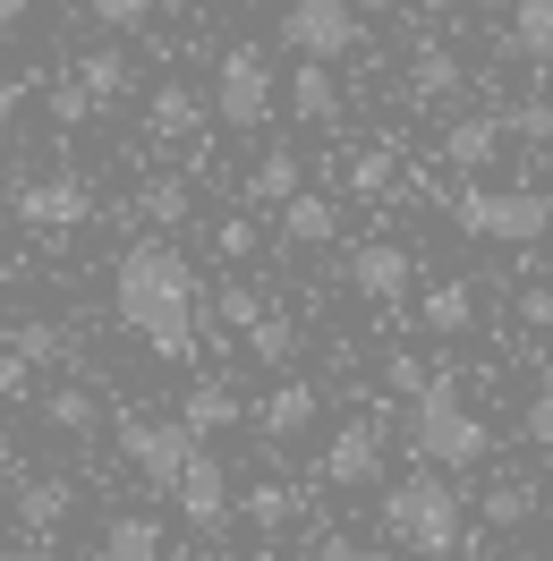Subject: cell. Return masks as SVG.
Wrapping results in <instances>:
<instances>
[{"label": "cell", "instance_id": "cell-31", "mask_svg": "<svg viewBox=\"0 0 553 561\" xmlns=\"http://www.w3.org/2000/svg\"><path fill=\"white\" fill-rule=\"evenodd\" d=\"M503 137L545 145V137H553V103H511V111H503Z\"/></svg>", "mask_w": 553, "mask_h": 561}, {"label": "cell", "instance_id": "cell-14", "mask_svg": "<svg viewBox=\"0 0 553 561\" xmlns=\"http://www.w3.org/2000/svg\"><path fill=\"white\" fill-rule=\"evenodd\" d=\"M69 94H77L86 111L120 103V94H128V51H120V43H103V51H86V60H77V77H69Z\"/></svg>", "mask_w": 553, "mask_h": 561}, {"label": "cell", "instance_id": "cell-25", "mask_svg": "<svg viewBox=\"0 0 553 561\" xmlns=\"http://www.w3.org/2000/svg\"><path fill=\"white\" fill-rule=\"evenodd\" d=\"M247 350H256V366H290V357H298V323L290 316H256L247 323Z\"/></svg>", "mask_w": 553, "mask_h": 561}, {"label": "cell", "instance_id": "cell-16", "mask_svg": "<svg viewBox=\"0 0 553 561\" xmlns=\"http://www.w3.org/2000/svg\"><path fill=\"white\" fill-rule=\"evenodd\" d=\"M290 119H307V128L341 119V85H332L324 60H298V69H290Z\"/></svg>", "mask_w": 553, "mask_h": 561}, {"label": "cell", "instance_id": "cell-5", "mask_svg": "<svg viewBox=\"0 0 553 561\" xmlns=\"http://www.w3.org/2000/svg\"><path fill=\"white\" fill-rule=\"evenodd\" d=\"M273 60H264V51H256V43H239V51H222V69H213V119H222V128H264V119H273Z\"/></svg>", "mask_w": 553, "mask_h": 561}, {"label": "cell", "instance_id": "cell-7", "mask_svg": "<svg viewBox=\"0 0 553 561\" xmlns=\"http://www.w3.org/2000/svg\"><path fill=\"white\" fill-rule=\"evenodd\" d=\"M120 451H128V468H137L154 493H171L179 468H188V451H196V434H188L179 417H128L120 425Z\"/></svg>", "mask_w": 553, "mask_h": 561}, {"label": "cell", "instance_id": "cell-29", "mask_svg": "<svg viewBox=\"0 0 553 561\" xmlns=\"http://www.w3.org/2000/svg\"><path fill=\"white\" fill-rule=\"evenodd\" d=\"M179 213H188V179H145V221L171 230Z\"/></svg>", "mask_w": 553, "mask_h": 561}, {"label": "cell", "instance_id": "cell-21", "mask_svg": "<svg viewBox=\"0 0 553 561\" xmlns=\"http://www.w3.org/2000/svg\"><path fill=\"white\" fill-rule=\"evenodd\" d=\"M409 94L417 103H451V94H460V60H451L435 35L417 43V60H409Z\"/></svg>", "mask_w": 553, "mask_h": 561}, {"label": "cell", "instance_id": "cell-32", "mask_svg": "<svg viewBox=\"0 0 553 561\" xmlns=\"http://www.w3.org/2000/svg\"><path fill=\"white\" fill-rule=\"evenodd\" d=\"M213 316H222V323H239V332H247V323L264 316V298H256V289H247V280H230V289H222V298H213Z\"/></svg>", "mask_w": 553, "mask_h": 561}, {"label": "cell", "instance_id": "cell-34", "mask_svg": "<svg viewBox=\"0 0 553 561\" xmlns=\"http://www.w3.org/2000/svg\"><path fill=\"white\" fill-rule=\"evenodd\" d=\"M349 187H358V196H383V187H392V153H358V162H349Z\"/></svg>", "mask_w": 553, "mask_h": 561}, {"label": "cell", "instance_id": "cell-17", "mask_svg": "<svg viewBox=\"0 0 553 561\" xmlns=\"http://www.w3.org/2000/svg\"><path fill=\"white\" fill-rule=\"evenodd\" d=\"M145 128H154L162 145L196 137V128H205V94H188V85H154V103H145Z\"/></svg>", "mask_w": 553, "mask_h": 561}, {"label": "cell", "instance_id": "cell-35", "mask_svg": "<svg viewBox=\"0 0 553 561\" xmlns=\"http://www.w3.org/2000/svg\"><path fill=\"white\" fill-rule=\"evenodd\" d=\"M290 511H298V502H290L281 485H256V493H247V519H256V527H281Z\"/></svg>", "mask_w": 553, "mask_h": 561}, {"label": "cell", "instance_id": "cell-23", "mask_svg": "<svg viewBox=\"0 0 553 561\" xmlns=\"http://www.w3.org/2000/svg\"><path fill=\"white\" fill-rule=\"evenodd\" d=\"M503 51H511V60H545V51H553V0H519Z\"/></svg>", "mask_w": 553, "mask_h": 561}, {"label": "cell", "instance_id": "cell-15", "mask_svg": "<svg viewBox=\"0 0 553 561\" xmlns=\"http://www.w3.org/2000/svg\"><path fill=\"white\" fill-rule=\"evenodd\" d=\"M94 561H162V519H154V511H120V519L103 527Z\"/></svg>", "mask_w": 553, "mask_h": 561}, {"label": "cell", "instance_id": "cell-20", "mask_svg": "<svg viewBox=\"0 0 553 561\" xmlns=\"http://www.w3.org/2000/svg\"><path fill=\"white\" fill-rule=\"evenodd\" d=\"M179 425H188L196 443H205V434H222V425H239V391H230V383H188Z\"/></svg>", "mask_w": 553, "mask_h": 561}, {"label": "cell", "instance_id": "cell-3", "mask_svg": "<svg viewBox=\"0 0 553 561\" xmlns=\"http://www.w3.org/2000/svg\"><path fill=\"white\" fill-rule=\"evenodd\" d=\"M409 451H417V468H477L485 451H494V434H485V417L460 400V383L451 375H435V383L409 400Z\"/></svg>", "mask_w": 553, "mask_h": 561}, {"label": "cell", "instance_id": "cell-27", "mask_svg": "<svg viewBox=\"0 0 553 561\" xmlns=\"http://www.w3.org/2000/svg\"><path fill=\"white\" fill-rule=\"evenodd\" d=\"M9 357H18V366H60V357H69V332H60V323H18Z\"/></svg>", "mask_w": 553, "mask_h": 561}, {"label": "cell", "instance_id": "cell-30", "mask_svg": "<svg viewBox=\"0 0 553 561\" xmlns=\"http://www.w3.org/2000/svg\"><path fill=\"white\" fill-rule=\"evenodd\" d=\"M86 9H94V26H111V35H128V26H145V18L162 9V0H86Z\"/></svg>", "mask_w": 553, "mask_h": 561}, {"label": "cell", "instance_id": "cell-4", "mask_svg": "<svg viewBox=\"0 0 553 561\" xmlns=\"http://www.w3.org/2000/svg\"><path fill=\"white\" fill-rule=\"evenodd\" d=\"M451 221L485 247H537V239H553V196L545 187H485V179H469L451 196Z\"/></svg>", "mask_w": 553, "mask_h": 561}, {"label": "cell", "instance_id": "cell-8", "mask_svg": "<svg viewBox=\"0 0 553 561\" xmlns=\"http://www.w3.org/2000/svg\"><path fill=\"white\" fill-rule=\"evenodd\" d=\"M171 502H179V519L196 527V536H222V527H230V477H222V459H213L205 443L188 451V468H179Z\"/></svg>", "mask_w": 553, "mask_h": 561}, {"label": "cell", "instance_id": "cell-44", "mask_svg": "<svg viewBox=\"0 0 553 561\" xmlns=\"http://www.w3.org/2000/svg\"><path fill=\"white\" fill-rule=\"evenodd\" d=\"M196 561H230V553H196Z\"/></svg>", "mask_w": 553, "mask_h": 561}, {"label": "cell", "instance_id": "cell-13", "mask_svg": "<svg viewBox=\"0 0 553 561\" xmlns=\"http://www.w3.org/2000/svg\"><path fill=\"white\" fill-rule=\"evenodd\" d=\"M256 425L273 434V443H298L315 425V383H298V375H281L273 391H264V409H256Z\"/></svg>", "mask_w": 553, "mask_h": 561}, {"label": "cell", "instance_id": "cell-2", "mask_svg": "<svg viewBox=\"0 0 553 561\" xmlns=\"http://www.w3.org/2000/svg\"><path fill=\"white\" fill-rule=\"evenodd\" d=\"M383 536L400 553H426V561H451L460 553V485L443 468H409L400 485L383 493Z\"/></svg>", "mask_w": 553, "mask_h": 561}, {"label": "cell", "instance_id": "cell-6", "mask_svg": "<svg viewBox=\"0 0 553 561\" xmlns=\"http://www.w3.org/2000/svg\"><path fill=\"white\" fill-rule=\"evenodd\" d=\"M358 35H366V26H358V9H349V0H290V9H281V43H290L298 60H324V69L349 60Z\"/></svg>", "mask_w": 553, "mask_h": 561}, {"label": "cell", "instance_id": "cell-41", "mask_svg": "<svg viewBox=\"0 0 553 561\" xmlns=\"http://www.w3.org/2000/svg\"><path fill=\"white\" fill-rule=\"evenodd\" d=\"M18 103H26V85H18V77H0V119H18Z\"/></svg>", "mask_w": 553, "mask_h": 561}, {"label": "cell", "instance_id": "cell-9", "mask_svg": "<svg viewBox=\"0 0 553 561\" xmlns=\"http://www.w3.org/2000/svg\"><path fill=\"white\" fill-rule=\"evenodd\" d=\"M409 280H417V264H409V247H400V239H366L358 255H349V289L375 298V307H400Z\"/></svg>", "mask_w": 553, "mask_h": 561}, {"label": "cell", "instance_id": "cell-38", "mask_svg": "<svg viewBox=\"0 0 553 561\" xmlns=\"http://www.w3.org/2000/svg\"><path fill=\"white\" fill-rule=\"evenodd\" d=\"M26 383H35V366H18V357L0 350V400H26Z\"/></svg>", "mask_w": 553, "mask_h": 561}, {"label": "cell", "instance_id": "cell-43", "mask_svg": "<svg viewBox=\"0 0 553 561\" xmlns=\"http://www.w3.org/2000/svg\"><path fill=\"white\" fill-rule=\"evenodd\" d=\"M18 18H26V0H0V26H18Z\"/></svg>", "mask_w": 553, "mask_h": 561}, {"label": "cell", "instance_id": "cell-36", "mask_svg": "<svg viewBox=\"0 0 553 561\" xmlns=\"http://www.w3.org/2000/svg\"><path fill=\"white\" fill-rule=\"evenodd\" d=\"M519 434H528L537 451H553V383L537 391V400H528V417H519Z\"/></svg>", "mask_w": 553, "mask_h": 561}, {"label": "cell", "instance_id": "cell-40", "mask_svg": "<svg viewBox=\"0 0 553 561\" xmlns=\"http://www.w3.org/2000/svg\"><path fill=\"white\" fill-rule=\"evenodd\" d=\"M519 316L537 323V332H553V289H528V298H519Z\"/></svg>", "mask_w": 553, "mask_h": 561}, {"label": "cell", "instance_id": "cell-39", "mask_svg": "<svg viewBox=\"0 0 553 561\" xmlns=\"http://www.w3.org/2000/svg\"><path fill=\"white\" fill-rule=\"evenodd\" d=\"M213 247H222V255H247V247H256V221H222V230H213Z\"/></svg>", "mask_w": 553, "mask_h": 561}, {"label": "cell", "instance_id": "cell-42", "mask_svg": "<svg viewBox=\"0 0 553 561\" xmlns=\"http://www.w3.org/2000/svg\"><path fill=\"white\" fill-rule=\"evenodd\" d=\"M0 561H52L43 545H0Z\"/></svg>", "mask_w": 553, "mask_h": 561}, {"label": "cell", "instance_id": "cell-12", "mask_svg": "<svg viewBox=\"0 0 553 561\" xmlns=\"http://www.w3.org/2000/svg\"><path fill=\"white\" fill-rule=\"evenodd\" d=\"M494 153H503V111H469V119L443 128V162L451 171H485Z\"/></svg>", "mask_w": 553, "mask_h": 561}, {"label": "cell", "instance_id": "cell-33", "mask_svg": "<svg viewBox=\"0 0 553 561\" xmlns=\"http://www.w3.org/2000/svg\"><path fill=\"white\" fill-rule=\"evenodd\" d=\"M383 383L400 391V400H417V391L435 383V366H426V357H392V366H383Z\"/></svg>", "mask_w": 553, "mask_h": 561}, {"label": "cell", "instance_id": "cell-18", "mask_svg": "<svg viewBox=\"0 0 553 561\" xmlns=\"http://www.w3.org/2000/svg\"><path fill=\"white\" fill-rule=\"evenodd\" d=\"M281 239H290V247H332V239H341L332 196H307V187H298V196L281 205Z\"/></svg>", "mask_w": 553, "mask_h": 561}, {"label": "cell", "instance_id": "cell-28", "mask_svg": "<svg viewBox=\"0 0 553 561\" xmlns=\"http://www.w3.org/2000/svg\"><path fill=\"white\" fill-rule=\"evenodd\" d=\"M43 417L60 425V434H94V391H52V400H43Z\"/></svg>", "mask_w": 553, "mask_h": 561}, {"label": "cell", "instance_id": "cell-37", "mask_svg": "<svg viewBox=\"0 0 553 561\" xmlns=\"http://www.w3.org/2000/svg\"><path fill=\"white\" fill-rule=\"evenodd\" d=\"M315 561H375V553H366L358 536H341V527H324V536H315Z\"/></svg>", "mask_w": 553, "mask_h": 561}, {"label": "cell", "instance_id": "cell-10", "mask_svg": "<svg viewBox=\"0 0 553 561\" xmlns=\"http://www.w3.org/2000/svg\"><path fill=\"white\" fill-rule=\"evenodd\" d=\"M383 477V425H341L332 443H324V485H341V493H358V485H375Z\"/></svg>", "mask_w": 553, "mask_h": 561}, {"label": "cell", "instance_id": "cell-1", "mask_svg": "<svg viewBox=\"0 0 553 561\" xmlns=\"http://www.w3.org/2000/svg\"><path fill=\"white\" fill-rule=\"evenodd\" d=\"M111 307H120V332H137L154 357H171V366L196 357V273L162 230H145L111 264Z\"/></svg>", "mask_w": 553, "mask_h": 561}, {"label": "cell", "instance_id": "cell-22", "mask_svg": "<svg viewBox=\"0 0 553 561\" xmlns=\"http://www.w3.org/2000/svg\"><path fill=\"white\" fill-rule=\"evenodd\" d=\"M69 502H77L69 477H35V485H18V519L35 527V536H52V527L69 519Z\"/></svg>", "mask_w": 553, "mask_h": 561}, {"label": "cell", "instance_id": "cell-24", "mask_svg": "<svg viewBox=\"0 0 553 561\" xmlns=\"http://www.w3.org/2000/svg\"><path fill=\"white\" fill-rule=\"evenodd\" d=\"M247 196H256V205H290V196H298V153H264V162L247 171Z\"/></svg>", "mask_w": 553, "mask_h": 561}, {"label": "cell", "instance_id": "cell-19", "mask_svg": "<svg viewBox=\"0 0 553 561\" xmlns=\"http://www.w3.org/2000/svg\"><path fill=\"white\" fill-rule=\"evenodd\" d=\"M417 323H426L435 341H460V332L477 323V298H469V280H435V289H426V307H417Z\"/></svg>", "mask_w": 553, "mask_h": 561}, {"label": "cell", "instance_id": "cell-11", "mask_svg": "<svg viewBox=\"0 0 553 561\" xmlns=\"http://www.w3.org/2000/svg\"><path fill=\"white\" fill-rule=\"evenodd\" d=\"M86 179L77 171H60V179H35V187H18V213L26 221H43V230H69V221H86Z\"/></svg>", "mask_w": 553, "mask_h": 561}, {"label": "cell", "instance_id": "cell-26", "mask_svg": "<svg viewBox=\"0 0 553 561\" xmlns=\"http://www.w3.org/2000/svg\"><path fill=\"white\" fill-rule=\"evenodd\" d=\"M528 519H537V485L528 477H503L485 493V527H528Z\"/></svg>", "mask_w": 553, "mask_h": 561}]
</instances>
